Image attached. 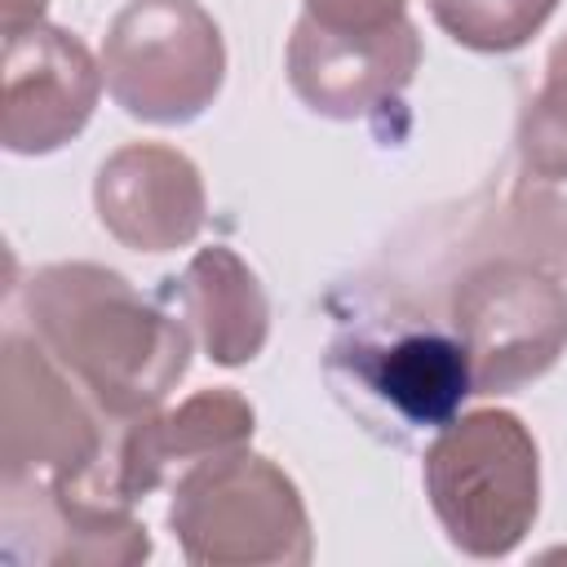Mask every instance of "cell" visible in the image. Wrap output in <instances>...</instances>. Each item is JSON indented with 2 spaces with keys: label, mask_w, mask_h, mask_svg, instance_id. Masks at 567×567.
<instances>
[{
  "label": "cell",
  "mask_w": 567,
  "mask_h": 567,
  "mask_svg": "<svg viewBox=\"0 0 567 567\" xmlns=\"http://www.w3.org/2000/svg\"><path fill=\"white\" fill-rule=\"evenodd\" d=\"M31 337L115 421L164 408L190 368V332L159 301H146L120 270L53 261L22 284Z\"/></svg>",
  "instance_id": "6da1fadb"
},
{
  "label": "cell",
  "mask_w": 567,
  "mask_h": 567,
  "mask_svg": "<svg viewBox=\"0 0 567 567\" xmlns=\"http://www.w3.org/2000/svg\"><path fill=\"white\" fill-rule=\"evenodd\" d=\"M421 483L452 549L509 558L540 514V447L523 416L478 408L430 439Z\"/></svg>",
  "instance_id": "7a4b0ae2"
},
{
  "label": "cell",
  "mask_w": 567,
  "mask_h": 567,
  "mask_svg": "<svg viewBox=\"0 0 567 567\" xmlns=\"http://www.w3.org/2000/svg\"><path fill=\"white\" fill-rule=\"evenodd\" d=\"M0 350V483H53L128 505L106 470L120 421L106 416L35 337L4 332Z\"/></svg>",
  "instance_id": "3957f363"
},
{
  "label": "cell",
  "mask_w": 567,
  "mask_h": 567,
  "mask_svg": "<svg viewBox=\"0 0 567 567\" xmlns=\"http://www.w3.org/2000/svg\"><path fill=\"white\" fill-rule=\"evenodd\" d=\"M168 532L195 567H306L315 558L301 487L248 447L208 456L173 483Z\"/></svg>",
  "instance_id": "277c9868"
},
{
  "label": "cell",
  "mask_w": 567,
  "mask_h": 567,
  "mask_svg": "<svg viewBox=\"0 0 567 567\" xmlns=\"http://www.w3.org/2000/svg\"><path fill=\"white\" fill-rule=\"evenodd\" d=\"M323 372L337 399L385 439L443 430L474 394L461 337L434 323L390 319L332 341Z\"/></svg>",
  "instance_id": "5b68a950"
},
{
  "label": "cell",
  "mask_w": 567,
  "mask_h": 567,
  "mask_svg": "<svg viewBox=\"0 0 567 567\" xmlns=\"http://www.w3.org/2000/svg\"><path fill=\"white\" fill-rule=\"evenodd\" d=\"M102 80L128 120L190 124L226 80L221 27L199 0H128L102 35Z\"/></svg>",
  "instance_id": "8992f818"
},
{
  "label": "cell",
  "mask_w": 567,
  "mask_h": 567,
  "mask_svg": "<svg viewBox=\"0 0 567 567\" xmlns=\"http://www.w3.org/2000/svg\"><path fill=\"white\" fill-rule=\"evenodd\" d=\"M447 323L465 346L474 394H514L563 359L567 288L527 257H492L456 279Z\"/></svg>",
  "instance_id": "52a82bcc"
},
{
  "label": "cell",
  "mask_w": 567,
  "mask_h": 567,
  "mask_svg": "<svg viewBox=\"0 0 567 567\" xmlns=\"http://www.w3.org/2000/svg\"><path fill=\"white\" fill-rule=\"evenodd\" d=\"M288 84L323 120H368L403 97L421 66V35L412 18L372 31H341L297 18L288 35Z\"/></svg>",
  "instance_id": "ba28073f"
},
{
  "label": "cell",
  "mask_w": 567,
  "mask_h": 567,
  "mask_svg": "<svg viewBox=\"0 0 567 567\" xmlns=\"http://www.w3.org/2000/svg\"><path fill=\"white\" fill-rule=\"evenodd\" d=\"M102 58L80 35L35 22L4 35V124L9 155H49L84 133L102 97Z\"/></svg>",
  "instance_id": "9c48e42d"
},
{
  "label": "cell",
  "mask_w": 567,
  "mask_h": 567,
  "mask_svg": "<svg viewBox=\"0 0 567 567\" xmlns=\"http://www.w3.org/2000/svg\"><path fill=\"white\" fill-rule=\"evenodd\" d=\"M4 563L133 567L151 558V532L133 505L93 501L53 483H0Z\"/></svg>",
  "instance_id": "30bf717a"
},
{
  "label": "cell",
  "mask_w": 567,
  "mask_h": 567,
  "mask_svg": "<svg viewBox=\"0 0 567 567\" xmlns=\"http://www.w3.org/2000/svg\"><path fill=\"white\" fill-rule=\"evenodd\" d=\"M93 208L120 248L177 252L204 230L208 190L186 151L164 142H128L97 164Z\"/></svg>",
  "instance_id": "8fae6325"
},
{
  "label": "cell",
  "mask_w": 567,
  "mask_h": 567,
  "mask_svg": "<svg viewBox=\"0 0 567 567\" xmlns=\"http://www.w3.org/2000/svg\"><path fill=\"white\" fill-rule=\"evenodd\" d=\"M257 412L252 403L230 390H195L177 408H155L146 416L120 421L111 443V487L133 505L164 483H177L190 465L208 456H226L252 443Z\"/></svg>",
  "instance_id": "7c38bea8"
},
{
  "label": "cell",
  "mask_w": 567,
  "mask_h": 567,
  "mask_svg": "<svg viewBox=\"0 0 567 567\" xmlns=\"http://www.w3.org/2000/svg\"><path fill=\"white\" fill-rule=\"evenodd\" d=\"M159 301L186 323L204 359L217 368H244L266 350L270 301L257 270L226 244L199 248L182 275L164 279Z\"/></svg>",
  "instance_id": "4fadbf2b"
},
{
  "label": "cell",
  "mask_w": 567,
  "mask_h": 567,
  "mask_svg": "<svg viewBox=\"0 0 567 567\" xmlns=\"http://www.w3.org/2000/svg\"><path fill=\"white\" fill-rule=\"evenodd\" d=\"M443 35L474 53H514L545 31L558 0H425Z\"/></svg>",
  "instance_id": "5bb4252c"
},
{
  "label": "cell",
  "mask_w": 567,
  "mask_h": 567,
  "mask_svg": "<svg viewBox=\"0 0 567 567\" xmlns=\"http://www.w3.org/2000/svg\"><path fill=\"white\" fill-rule=\"evenodd\" d=\"M518 173L567 177V35L549 49L545 75L518 120Z\"/></svg>",
  "instance_id": "9a60e30c"
},
{
  "label": "cell",
  "mask_w": 567,
  "mask_h": 567,
  "mask_svg": "<svg viewBox=\"0 0 567 567\" xmlns=\"http://www.w3.org/2000/svg\"><path fill=\"white\" fill-rule=\"evenodd\" d=\"M509 239L540 270L567 275V177L518 173L509 195Z\"/></svg>",
  "instance_id": "2e32d148"
},
{
  "label": "cell",
  "mask_w": 567,
  "mask_h": 567,
  "mask_svg": "<svg viewBox=\"0 0 567 567\" xmlns=\"http://www.w3.org/2000/svg\"><path fill=\"white\" fill-rule=\"evenodd\" d=\"M301 13L323 27L372 31V27H390L408 18V0H301Z\"/></svg>",
  "instance_id": "e0dca14e"
},
{
  "label": "cell",
  "mask_w": 567,
  "mask_h": 567,
  "mask_svg": "<svg viewBox=\"0 0 567 567\" xmlns=\"http://www.w3.org/2000/svg\"><path fill=\"white\" fill-rule=\"evenodd\" d=\"M44 4L49 0H0V9H4V35L44 22Z\"/></svg>",
  "instance_id": "ac0fdd59"
}]
</instances>
